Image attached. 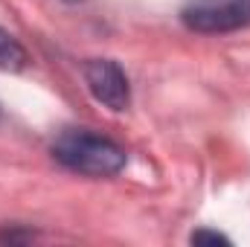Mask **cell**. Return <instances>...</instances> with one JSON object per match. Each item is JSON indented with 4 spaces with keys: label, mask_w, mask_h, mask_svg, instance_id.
<instances>
[{
    "label": "cell",
    "mask_w": 250,
    "mask_h": 247,
    "mask_svg": "<svg viewBox=\"0 0 250 247\" xmlns=\"http://www.w3.org/2000/svg\"><path fill=\"white\" fill-rule=\"evenodd\" d=\"M84 84L90 96L105 105L108 111H125L131 105V84L128 76L114 59H87L82 67Z\"/></svg>",
    "instance_id": "3957f363"
},
{
    "label": "cell",
    "mask_w": 250,
    "mask_h": 247,
    "mask_svg": "<svg viewBox=\"0 0 250 247\" xmlns=\"http://www.w3.org/2000/svg\"><path fill=\"white\" fill-rule=\"evenodd\" d=\"M32 239H35L32 230H21V227H6V230H0V242H6V245H23V242H32Z\"/></svg>",
    "instance_id": "8992f818"
},
{
    "label": "cell",
    "mask_w": 250,
    "mask_h": 247,
    "mask_svg": "<svg viewBox=\"0 0 250 247\" xmlns=\"http://www.w3.org/2000/svg\"><path fill=\"white\" fill-rule=\"evenodd\" d=\"M53 160L73 175L84 178H114L128 163L125 148L102 134H93L87 128H67L50 145Z\"/></svg>",
    "instance_id": "6da1fadb"
},
{
    "label": "cell",
    "mask_w": 250,
    "mask_h": 247,
    "mask_svg": "<svg viewBox=\"0 0 250 247\" xmlns=\"http://www.w3.org/2000/svg\"><path fill=\"white\" fill-rule=\"evenodd\" d=\"M192 245H230V239L224 233H218V230H195Z\"/></svg>",
    "instance_id": "5b68a950"
},
{
    "label": "cell",
    "mask_w": 250,
    "mask_h": 247,
    "mask_svg": "<svg viewBox=\"0 0 250 247\" xmlns=\"http://www.w3.org/2000/svg\"><path fill=\"white\" fill-rule=\"evenodd\" d=\"M181 23L198 35H227L250 26V0H187Z\"/></svg>",
    "instance_id": "7a4b0ae2"
},
{
    "label": "cell",
    "mask_w": 250,
    "mask_h": 247,
    "mask_svg": "<svg viewBox=\"0 0 250 247\" xmlns=\"http://www.w3.org/2000/svg\"><path fill=\"white\" fill-rule=\"evenodd\" d=\"M67 3H76V0H67Z\"/></svg>",
    "instance_id": "52a82bcc"
},
{
    "label": "cell",
    "mask_w": 250,
    "mask_h": 247,
    "mask_svg": "<svg viewBox=\"0 0 250 247\" xmlns=\"http://www.w3.org/2000/svg\"><path fill=\"white\" fill-rule=\"evenodd\" d=\"M26 64H29V56H26L23 44L12 32L0 29V70L3 73H21Z\"/></svg>",
    "instance_id": "277c9868"
}]
</instances>
